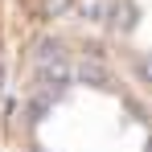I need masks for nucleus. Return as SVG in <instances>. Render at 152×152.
Segmentation results:
<instances>
[{"instance_id":"f03ea898","label":"nucleus","mask_w":152,"mask_h":152,"mask_svg":"<svg viewBox=\"0 0 152 152\" xmlns=\"http://www.w3.org/2000/svg\"><path fill=\"white\" fill-rule=\"evenodd\" d=\"M53 107V95L50 91H37L33 99H29V107H25V115H29V124H41L45 119V111Z\"/></svg>"},{"instance_id":"7ed1b4c3","label":"nucleus","mask_w":152,"mask_h":152,"mask_svg":"<svg viewBox=\"0 0 152 152\" xmlns=\"http://www.w3.org/2000/svg\"><path fill=\"white\" fill-rule=\"evenodd\" d=\"M78 78L91 82V86H107V82H111V74L103 70L99 62H82V66H78Z\"/></svg>"},{"instance_id":"20e7f679","label":"nucleus","mask_w":152,"mask_h":152,"mask_svg":"<svg viewBox=\"0 0 152 152\" xmlns=\"http://www.w3.org/2000/svg\"><path fill=\"white\" fill-rule=\"evenodd\" d=\"M0 86H4V62H0Z\"/></svg>"},{"instance_id":"39448f33","label":"nucleus","mask_w":152,"mask_h":152,"mask_svg":"<svg viewBox=\"0 0 152 152\" xmlns=\"http://www.w3.org/2000/svg\"><path fill=\"white\" fill-rule=\"evenodd\" d=\"M33 152H45V148H41V144H33Z\"/></svg>"},{"instance_id":"f257e3e1","label":"nucleus","mask_w":152,"mask_h":152,"mask_svg":"<svg viewBox=\"0 0 152 152\" xmlns=\"http://www.w3.org/2000/svg\"><path fill=\"white\" fill-rule=\"evenodd\" d=\"M70 66L62 62V58H50V62H41V91H50V95H58V91H66L70 86Z\"/></svg>"}]
</instances>
